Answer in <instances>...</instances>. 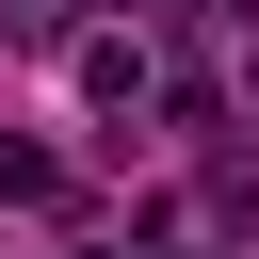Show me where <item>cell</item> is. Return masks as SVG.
Segmentation results:
<instances>
[{
    "mask_svg": "<svg viewBox=\"0 0 259 259\" xmlns=\"http://www.w3.org/2000/svg\"><path fill=\"white\" fill-rule=\"evenodd\" d=\"M81 97L130 113V97H146V32H81Z\"/></svg>",
    "mask_w": 259,
    "mask_h": 259,
    "instance_id": "obj_1",
    "label": "cell"
},
{
    "mask_svg": "<svg viewBox=\"0 0 259 259\" xmlns=\"http://www.w3.org/2000/svg\"><path fill=\"white\" fill-rule=\"evenodd\" d=\"M0 194H16V210H65V162H49V146H0Z\"/></svg>",
    "mask_w": 259,
    "mask_h": 259,
    "instance_id": "obj_2",
    "label": "cell"
},
{
    "mask_svg": "<svg viewBox=\"0 0 259 259\" xmlns=\"http://www.w3.org/2000/svg\"><path fill=\"white\" fill-rule=\"evenodd\" d=\"M113 16H146V0H113Z\"/></svg>",
    "mask_w": 259,
    "mask_h": 259,
    "instance_id": "obj_3",
    "label": "cell"
}]
</instances>
